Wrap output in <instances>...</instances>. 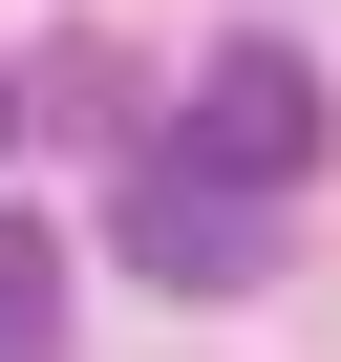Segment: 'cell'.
<instances>
[{"mask_svg":"<svg viewBox=\"0 0 341 362\" xmlns=\"http://www.w3.org/2000/svg\"><path fill=\"white\" fill-rule=\"evenodd\" d=\"M0 128H22V64H0Z\"/></svg>","mask_w":341,"mask_h":362,"instance_id":"4","label":"cell"},{"mask_svg":"<svg viewBox=\"0 0 341 362\" xmlns=\"http://www.w3.org/2000/svg\"><path fill=\"white\" fill-rule=\"evenodd\" d=\"M128 256H149L170 298H235V277H256V214L192 192V170H128Z\"/></svg>","mask_w":341,"mask_h":362,"instance_id":"2","label":"cell"},{"mask_svg":"<svg viewBox=\"0 0 341 362\" xmlns=\"http://www.w3.org/2000/svg\"><path fill=\"white\" fill-rule=\"evenodd\" d=\"M43 341H64V235L0 214V362H43Z\"/></svg>","mask_w":341,"mask_h":362,"instance_id":"3","label":"cell"},{"mask_svg":"<svg viewBox=\"0 0 341 362\" xmlns=\"http://www.w3.org/2000/svg\"><path fill=\"white\" fill-rule=\"evenodd\" d=\"M320 128H341V107H320V64L256 22V43H214V64H192V107H170V149H149V170H192V192L277 214L299 170H320Z\"/></svg>","mask_w":341,"mask_h":362,"instance_id":"1","label":"cell"}]
</instances>
